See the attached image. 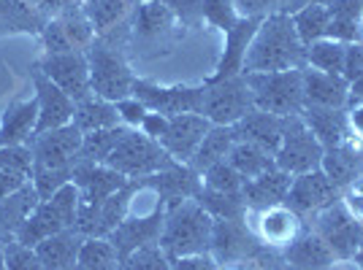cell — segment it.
Returning a JSON list of instances; mask_svg holds the SVG:
<instances>
[{"mask_svg": "<svg viewBox=\"0 0 363 270\" xmlns=\"http://www.w3.org/2000/svg\"><path fill=\"white\" fill-rule=\"evenodd\" d=\"M306 46L293 28L288 14H272L260 22L247 49L242 74H277V71H303Z\"/></svg>", "mask_w": 363, "mask_h": 270, "instance_id": "obj_1", "label": "cell"}, {"mask_svg": "<svg viewBox=\"0 0 363 270\" xmlns=\"http://www.w3.org/2000/svg\"><path fill=\"white\" fill-rule=\"evenodd\" d=\"M171 270H223V268H220V262L212 257V252H206V254H190V257L171 259Z\"/></svg>", "mask_w": 363, "mask_h": 270, "instance_id": "obj_52", "label": "cell"}, {"mask_svg": "<svg viewBox=\"0 0 363 270\" xmlns=\"http://www.w3.org/2000/svg\"><path fill=\"white\" fill-rule=\"evenodd\" d=\"M108 168H114L117 173H122L125 179H150L155 173L166 170V168L177 165L157 141H152L150 135H144L141 130H128L120 138L117 149L108 157Z\"/></svg>", "mask_w": 363, "mask_h": 270, "instance_id": "obj_6", "label": "cell"}, {"mask_svg": "<svg viewBox=\"0 0 363 270\" xmlns=\"http://www.w3.org/2000/svg\"><path fill=\"white\" fill-rule=\"evenodd\" d=\"M233 6L244 19H266L272 14H285L288 0H233Z\"/></svg>", "mask_w": 363, "mask_h": 270, "instance_id": "obj_48", "label": "cell"}, {"mask_svg": "<svg viewBox=\"0 0 363 270\" xmlns=\"http://www.w3.org/2000/svg\"><path fill=\"white\" fill-rule=\"evenodd\" d=\"M201 176H203V187H206V189L228 192V195H242L244 179L230 168L228 160H223V163H217V165H212V168H206Z\"/></svg>", "mask_w": 363, "mask_h": 270, "instance_id": "obj_44", "label": "cell"}, {"mask_svg": "<svg viewBox=\"0 0 363 270\" xmlns=\"http://www.w3.org/2000/svg\"><path fill=\"white\" fill-rule=\"evenodd\" d=\"M38 203H41V195L35 192L33 181L28 187H22L19 192H14V195L0 197V238L14 240L19 227L28 222V216L35 211Z\"/></svg>", "mask_w": 363, "mask_h": 270, "instance_id": "obj_27", "label": "cell"}, {"mask_svg": "<svg viewBox=\"0 0 363 270\" xmlns=\"http://www.w3.org/2000/svg\"><path fill=\"white\" fill-rule=\"evenodd\" d=\"M201 16H203V22L220 28L223 33H228L230 28H236V22L242 19L239 11H236V6H233V0H203Z\"/></svg>", "mask_w": 363, "mask_h": 270, "instance_id": "obj_46", "label": "cell"}, {"mask_svg": "<svg viewBox=\"0 0 363 270\" xmlns=\"http://www.w3.org/2000/svg\"><path fill=\"white\" fill-rule=\"evenodd\" d=\"M355 103H363V74L358 76V78H352V81H350L347 105H355Z\"/></svg>", "mask_w": 363, "mask_h": 270, "instance_id": "obj_58", "label": "cell"}, {"mask_svg": "<svg viewBox=\"0 0 363 270\" xmlns=\"http://www.w3.org/2000/svg\"><path fill=\"white\" fill-rule=\"evenodd\" d=\"M38 127V103L22 100L6 108L0 119V146H25Z\"/></svg>", "mask_w": 363, "mask_h": 270, "instance_id": "obj_24", "label": "cell"}, {"mask_svg": "<svg viewBox=\"0 0 363 270\" xmlns=\"http://www.w3.org/2000/svg\"><path fill=\"white\" fill-rule=\"evenodd\" d=\"M76 213H79V189H76L74 181H68L55 195L35 206V211L28 216V222L19 227L14 240L35 249L49 235H57L62 230L76 227Z\"/></svg>", "mask_w": 363, "mask_h": 270, "instance_id": "obj_4", "label": "cell"}, {"mask_svg": "<svg viewBox=\"0 0 363 270\" xmlns=\"http://www.w3.org/2000/svg\"><path fill=\"white\" fill-rule=\"evenodd\" d=\"M331 11V33L328 38H336L342 44H352L361 38V16L363 0H333L328 6Z\"/></svg>", "mask_w": 363, "mask_h": 270, "instance_id": "obj_34", "label": "cell"}, {"mask_svg": "<svg viewBox=\"0 0 363 270\" xmlns=\"http://www.w3.org/2000/svg\"><path fill=\"white\" fill-rule=\"evenodd\" d=\"M252 92L257 111L277 117H293L303 111L301 71H277V74H242Z\"/></svg>", "mask_w": 363, "mask_h": 270, "instance_id": "obj_5", "label": "cell"}, {"mask_svg": "<svg viewBox=\"0 0 363 270\" xmlns=\"http://www.w3.org/2000/svg\"><path fill=\"white\" fill-rule=\"evenodd\" d=\"M236 141H239V138H236V130H233L230 124H212L209 133L203 135L196 157L190 160V168L201 176L206 168H212V165H217V163L228 160V154H230Z\"/></svg>", "mask_w": 363, "mask_h": 270, "instance_id": "obj_29", "label": "cell"}, {"mask_svg": "<svg viewBox=\"0 0 363 270\" xmlns=\"http://www.w3.org/2000/svg\"><path fill=\"white\" fill-rule=\"evenodd\" d=\"M82 243H84V235L76 227H71V230H62L57 235L41 240L35 246V254L41 259L44 270H74Z\"/></svg>", "mask_w": 363, "mask_h": 270, "instance_id": "obj_22", "label": "cell"}, {"mask_svg": "<svg viewBox=\"0 0 363 270\" xmlns=\"http://www.w3.org/2000/svg\"><path fill=\"white\" fill-rule=\"evenodd\" d=\"M177 16L168 11L160 0H150V3H138L136 19H133V30L138 35H160L174 25Z\"/></svg>", "mask_w": 363, "mask_h": 270, "instance_id": "obj_43", "label": "cell"}, {"mask_svg": "<svg viewBox=\"0 0 363 270\" xmlns=\"http://www.w3.org/2000/svg\"><path fill=\"white\" fill-rule=\"evenodd\" d=\"M71 181L79 189V211H87L101 206L106 197L120 192L122 187H128L130 179H125L108 165H95V163H76Z\"/></svg>", "mask_w": 363, "mask_h": 270, "instance_id": "obj_13", "label": "cell"}, {"mask_svg": "<svg viewBox=\"0 0 363 270\" xmlns=\"http://www.w3.org/2000/svg\"><path fill=\"white\" fill-rule=\"evenodd\" d=\"M133 98H138L152 114H163L168 119L179 114H203V87H157L136 78Z\"/></svg>", "mask_w": 363, "mask_h": 270, "instance_id": "obj_11", "label": "cell"}, {"mask_svg": "<svg viewBox=\"0 0 363 270\" xmlns=\"http://www.w3.org/2000/svg\"><path fill=\"white\" fill-rule=\"evenodd\" d=\"M33 84H35V103H38V127H35V133L57 130V127H65V124L74 122V111H76L74 98H68L41 71H35Z\"/></svg>", "mask_w": 363, "mask_h": 270, "instance_id": "obj_17", "label": "cell"}, {"mask_svg": "<svg viewBox=\"0 0 363 270\" xmlns=\"http://www.w3.org/2000/svg\"><path fill=\"white\" fill-rule=\"evenodd\" d=\"M363 74V41H352L347 44V54H345V78L352 81Z\"/></svg>", "mask_w": 363, "mask_h": 270, "instance_id": "obj_54", "label": "cell"}, {"mask_svg": "<svg viewBox=\"0 0 363 270\" xmlns=\"http://www.w3.org/2000/svg\"><path fill=\"white\" fill-rule=\"evenodd\" d=\"M342 203L347 206L350 213H352V216L363 225V176H358L350 187H345V197H342Z\"/></svg>", "mask_w": 363, "mask_h": 270, "instance_id": "obj_53", "label": "cell"}, {"mask_svg": "<svg viewBox=\"0 0 363 270\" xmlns=\"http://www.w3.org/2000/svg\"><path fill=\"white\" fill-rule=\"evenodd\" d=\"M33 179V154L25 146H0V197L28 187Z\"/></svg>", "mask_w": 363, "mask_h": 270, "instance_id": "obj_26", "label": "cell"}, {"mask_svg": "<svg viewBox=\"0 0 363 270\" xmlns=\"http://www.w3.org/2000/svg\"><path fill=\"white\" fill-rule=\"evenodd\" d=\"M355 262H358V265H361V270H363V249L358 252V254H355Z\"/></svg>", "mask_w": 363, "mask_h": 270, "instance_id": "obj_61", "label": "cell"}, {"mask_svg": "<svg viewBox=\"0 0 363 270\" xmlns=\"http://www.w3.org/2000/svg\"><path fill=\"white\" fill-rule=\"evenodd\" d=\"M57 22H60L62 33H65V38H68V44L74 46L76 52H87V46L98 38L95 30H92L90 19L84 14V8H82V0H76L74 6H68L60 16H55Z\"/></svg>", "mask_w": 363, "mask_h": 270, "instance_id": "obj_41", "label": "cell"}, {"mask_svg": "<svg viewBox=\"0 0 363 270\" xmlns=\"http://www.w3.org/2000/svg\"><path fill=\"white\" fill-rule=\"evenodd\" d=\"M87 62H90V90L92 95L104 98L108 103H117L133 95L136 76L130 71V65L125 62L122 52L114 44H108L106 38H95L87 46Z\"/></svg>", "mask_w": 363, "mask_h": 270, "instance_id": "obj_3", "label": "cell"}, {"mask_svg": "<svg viewBox=\"0 0 363 270\" xmlns=\"http://www.w3.org/2000/svg\"><path fill=\"white\" fill-rule=\"evenodd\" d=\"M301 117L306 122V127L318 135L323 149H333V146L350 141L347 111L345 108H303Z\"/></svg>", "mask_w": 363, "mask_h": 270, "instance_id": "obj_25", "label": "cell"}, {"mask_svg": "<svg viewBox=\"0 0 363 270\" xmlns=\"http://www.w3.org/2000/svg\"><path fill=\"white\" fill-rule=\"evenodd\" d=\"M82 138L84 133L76 127L74 122L57 127V130H46L35 133L28 141V149L33 154V168H46V170H74L79 163V149H82Z\"/></svg>", "mask_w": 363, "mask_h": 270, "instance_id": "obj_10", "label": "cell"}, {"mask_svg": "<svg viewBox=\"0 0 363 270\" xmlns=\"http://www.w3.org/2000/svg\"><path fill=\"white\" fill-rule=\"evenodd\" d=\"M133 0H82V8L90 19L95 35H108L130 11Z\"/></svg>", "mask_w": 363, "mask_h": 270, "instance_id": "obj_37", "label": "cell"}, {"mask_svg": "<svg viewBox=\"0 0 363 270\" xmlns=\"http://www.w3.org/2000/svg\"><path fill=\"white\" fill-rule=\"evenodd\" d=\"M214 219L212 213L198 203L196 197L179 200L166 206L163 216V233H160V249L171 259L190 254H206L212 249Z\"/></svg>", "mask_w": 363, "mask_h": 270, "instance_id": "obj_2", "label": "cell"}, {"mask_svg": "<svg viewBox=\"0 0 363 270\" xmlns=\"http://www.w3.org/2000/svg\"><path fill=\"white\" fill-rule=\"evenodd\" d=\"M333 200H339V187L323 170H309L301 176H293L285 206L298 216H312L320 209L331 206Z\"/></svg>", "mask_w": 363, "mask_h": 270, "instance_id": "obj_14", "label": "cell"}, {"mask_svg": "<svg viewBox=\"0 0 363 270\" xmlns=\"http://www.w3.org/2000/svg\"><path fill=\"white\" fill-rule=\"evenodd\" d=\"M117 114H120V122L125 127H130V130H138L141 127V122L147 119V114H150V108L141 103L138 98H125V100H117Z\"/></svg>", "mask_w": 363, "mask_h": 270, "instance_id": "obj_49", "label": "cell"}, {"mask_svg": "<svg viewBox=\"0 0 363 270\" xmlns=\"http://www.w3.org/2000/svg\"><path fill=\"white\" fill-rule=\"evenodd\" d=\"M361 165H363V154L355 149V143H352V138H350V141L333 146V149H325V157H323L320 170H323L339 189H345V187H350L352 181L361 176Z\"/></svg>", "mask_w": 363, "mask_h": 270, "instance_id": "obj_28", "label": "cell"}, {"mask_svg": "<svg viewBox=\"0 0 363 270\" xmlns=\"http://www.w3.org/2000/svg\"><path fill=\"white\" fill-rule=\"evenodd\" d=\"M212 122L203 114H179L171 117L166 127V135L160 138V146L171 154L174 163L179 165H190V160L196 157L198 146L203 141V135L209 133Z\"/></svg>", "mask_w": 363, "mask_h": 270, "instance_id": "obj_15", "label": "cell"}, {"mask_svg": "<svg viewBox=\"0 0 363 270\" xmlns=\"http://www.w3.org/2000/svg\"><path fill=\"white\" fill-rule=\"evenodd\" d=\"M166 127H168V117H163V114H147V119L141 122V127H138V130H141V133L144 135H150L152 141H157V143H160V138H163V135H166Z\"/></svg>", "mask_w": 363, "mask_h": 270, "instance_id": "obj_55", "label": "cell"}, {"mask_svg": "<svg viewBox=\"0 0 363 270\" xmlns=\"http://www.w3.org/2000/svg\"><path fill=\"white\" fill-rule=\"evenodd\" d=\"M303 108H347L350 81L345 76L323 74L315 68H303Z\"/></svg>", "mask_w": 363, "mask_h": 270, "instance_id": "obj_18", "label": "cell"}, {"mask_svg": "<svg viewBox=\"0 0 363 270\" xmlns=\"http://www.w3.org/2000/svg\"><path fill=\"white\" fill-rule=\"evenodd\" d=\"M3 252H6V270H44L35 249L22 246L19 240H9Z\"/></svg>", "mask_w": 363, "mask_h": 270, "instance_id": "obj_47", "label": "cell"}, {"mask_svg": "<svg viewBox=\"0 0 363 270\" xmlns=\"http://www.w3.org/2000/svg\"><path fill=\"white\" fill-rule=\"evenodd\" d=\"M250 243V233H244L242 222H225V219H214V233H212V249L217 262H230L236 257L247 254Z\"/></svg>", "mask_w": 363, "mask_h": 270, "instance_id": "obj_31", "label": "cell"}, {"mask_svg": "<svg viewBox=\"0 0 363 270\" xmlns=\"http://www.w3.org/2000/svg\"><path fill=\"white\" fill-rule=\"evenodd\" d=\"M290 19H293V28H296L303 46L315 44L320 38H328V33H331V11H328V6L309 3V6L298 8L296 14H290Z\"/></svg>", "mask_w": 363, "mask_h": 270, "instance_id": "obj_36", "label": "cell"}, {"mask_svg": "<svg viewBox=\"0 0 363 270\" xmlns=\"http://www.w3.org/2000/svg\"><path fill=\"white\" fill-rule=\"evenodd\" d=\"M74 124L82 133H95V130H106V127H117L122 124L120 114H117V103H108L98 95H87L84 100L76 103Z\"/></svg>", "mask_w": 363, "mask_h": 270, "instance_id": "obj_30", "label": "cell"}, {"mask_svg": "<svg viewBox=\"0 0 363 270\" xmlns=\"http://www.w3.org/2000/svg\"><path fill=\"white\" fill-rule=\"evenodd\" d=\"M233 130H236L239 141H252L269 154H277L279 143H282V133H285V117H277V114L255 108L242 122H236Z\"/></svg>", "mask_w": 363, "mask_h": 270, "instance_id": "obj_21", "label": "cell"}, {"mask_svg": "<svg viewBox=\"0 0 363 270\" xmlns=\"http://www.w3.org/2000/svg\"><path fill=\"white\" fill-rule=\"evenodd\" d=\"M333 259L336 257L328 249V243L320 238L315 230H309V233L301 230V235L288 246V262L298 265V268H325Z\"/></svg>", "mask_w": 363, "mask_h": 270, "instance_id": "obj_32", "label": "cell"}, {"mask_svg": "<svg viewBox=\"0 0 363 270\" xmlns=\"http://www.w3.org/2000/svg\"><path fill=\"white\" fill-rule=\"evenodd\" d=\"M250 111H255L252 92L247 87L244 76L230 78H212L203 87V117L212 124H236Z\"/></svg>", "mask_w": 363, "mask_h": 270, "instance_id": "obj_8", "label": "cell"}, {"mask_svg": "<svg viewBox=\"0 0 363 270\" xmlns=\"http://www.w3.org/2000/svg\"><path fill=\"white\" fill-rule=\"evenodd\" d=\"M0 270H6V252L0 249Z\"/></svg>", "mask_w": 363, "mask_h": 270, "instance_id": "obj_60", "label": "cell"}, {"mask_svg": "<svg viewBox=\"0 0 363 270\" xmlns=\"http://www.w3.org/2000/svg\"><path fill=\"white\" fill-rule=\"evenodd\" d=\"M263 19H239L236 28H230L225 33V54L217 65V74L214 78H230V76H242L244 71V57H247V49L252 44V35L260 28Z\"/></svg>", "mask_w": 363, "mask_h": 270, "instance_id": "obj_23", "label": "cell"}, {"mask_svg": "<svg viewBox=\"0 0 363 270\" xmlns=\"http://www.w3.org/2000/svg\"><path fill=\"white\" fill-rule=\"evenodd\" d=\"M49 22L28 0H0V30L41 33Z\"/></svg>", "mask_w": 363, "mask_h": 270, "instance_id": "obj_35", "label": "cell"}, {"mask_svg": "<svg viewBox=\"0 0 363 270\" xmlns=\"http://www.w3.org/2000/svg\"><path fill=\"white\" fill-rule=\"evenodd\" d=\"M163 6H168V11L177 16L179 22L184 25H198V22H203V0H160Z\"/></svg>", "mask_w": 363, "mask_h": 270, "instance_id": "obj_50", "label": "cell"}, {"mask_svg": "<svg viewBox=\"0 0 363 270\" xmlns=\"http://www.w3.org/2000/svg\"><path fill=\"white\" fill-rule=\"evenodd\" d=\"M120 254L108 238H84L74 270H120Z\"/></svg>", "mask_w": 363, "mask_h": 270, "instance_id": "obj_40", "label": "cell"}, {"mask_svg": "<svg viewBox=\"0 0 363 270\" xmlns=\"http://www.w3.org/2000/svg\"><path fill=\"white\" fill-rule=\"evenodd\" d=\"M120 270H171V257L160 249V243H152L125 257Z\"/></svg>", "mask_w": 363, "mask_h": 270, "instance_id": "obj_45", "label": "cell"}, {"mask_svg": "<svg viewBox=\"0 0 363 270\" xmlns=\"http://www.w3.org/2000/svg\"><path fill=\"white\" fill-rule=\"evenodd\" d=\"M290 181H293V176L279 170V168H272L255 179H247L242 187V200L247 211H266L274 206H282L288 197Z\"/></svg>", "mask_w": 363, "mask_h": 270, "instance_id": "obj_19", "label": "cell"}, {"mask_svg": "<svg viewBox=\"0 0 363 270\" xmlns=\"http://www.w3.org/2000/svg\"><path fill=\"white\" fill-rule=\"evenodd\" d=\"M345 54H347V44L336 41V38H320L315 44L306 46V65L323 71V74H345Z\"/></svg>", "mask_w": 363, "mask_h": 270, "instance_id": "obj_39", "label": "cell"}, {"mask_svg": "<svg viewBox=\"0 0 363 270\" xmlns=\"http://www.w3.org/2000/svg\"><path fill=\"white\" fill-rule=\"evenodd\" d=\"M130 127L117 124V127H106V130H95L82 138V149H79V163H95V165H106L111 151L117 149L120 138L128 133Z\"/></svg>", "mask_w": 363, "mask_h": 270, "instance_id": "obj_38", "label": "cell"}, {"mask_svg": "<svg viewBox=\"0 0 363 270\" xmlns=\"http://www.w3.org/2000/svg\"><path fill=\"white\" fill-rule=\"evenodd\" d=\"M133 3H150V0H133Z\"/></svg>", "mask_w": 363, "mask_h": 270, "instance_id": "obj_63", "label": "cell"}, {"mask_svg": "<svg viewBox=\"0 0 363 270\" xmlns=\"http://www.w3.org/2000/svg\"><path fill=\"white\" fill-rule=\"evenodd\" d=\"M33 8H38L46 19H55V16H60L68 6H74L76 0H28Z\"/></svg>", "mask_w": 363, "mask_h": 270, "instance_id": "obj_56", "label": "cell"}, {"mask_svg": "<svg viewBox=\"0 0 363 270\" xmlns=\"http://www.w3.org/2000/svg\"><path fill=\"white\" fill-rule=\"evenodd\" d=\"M228 163H230V168H233L244 181L255 179V176H260V173H266V170L277 168L274 154H269L266 149H260V146L252 143V141H236L233 149H230V154H228Z\"/></svg>", "mask_w": 363, "mask_h": 270, "instance_id": "obj_33", "label": "cell"}, {"mask_svg": "<svg viewBox=\"0 0 363 270\" xmlns=\"http://www.w3.org/2000/svg\"><path fill=\"white\" fill-rule=\"evenodd\" d=\"M255 233L266 246H285L301 235V216L285 203L266 211H255Z\"/></svg>", "mask_w": 363, "mask_h": 270, "instance_id": "obj_20", "label": "cell"}, {"mask_svg": "<svg viewBox=\"0 0 363 270\" xmlns=\"http://www.w3.org/2000/svg\"><path fill=\"white\" fill-rule=\"evenodd\" d=\"M312 219H315V233L328 243L336 259H350L363 249V225L350 213L342 197L312 213Z\"/></svg>", "mask_w": 363, "mask_h": 270, "instance_id": "obj_9", "label": "cell"}, {"mask_svg": "<svg viewBox=\"0 0 363 270\" xmlns=\"http://www.w3.org/2000/svg\"><path fill=\"white\" fill-rule=\"evenodd\" d=\"M323 157H325V149L318 141V135L306 127L301 114L285 117L282 143L274 154L277 168L290 173V176H301V173H309V170H320Z\"/></svg>", "mask_w": 363, "mask_h": 270, "instance_id": "obj_7", "label": "cell"}, {"mask_svg": "<svg viewBox=\"0 0 363 270\" xmlns=\"http://www.w3.org/2000/svg\"><path fill=\"white\" fill-rule=\"evenodd\" d=\"M41 41H44L46 54H62V52H76L74 46L68 44L65 33H62L60 22L57 19H49L41 30Z\"/></svg>", "mask_w": 363, "mask_h": 270, "instance_id": "obj_51", "label": "cell"}, {"mask_svg": "<svg viewBox=\"0 0 363 270\" xmlns=\"http://www.w3.org/2000/svg\"><path fill=\"white\" fill-rule=\"evenodd\" d=\"M309 3H318V6H331L333 0H301V8H303V6H309Z\"/></svg>", "mask_w": 363, "mask_h": 270, "instance_id": "obj_59", "label": "cell"}, {"mask_svg": "<svg viewBox=\"0 0 363 270\" xmlns=\"http://www.w3.org/2000/svg\"><path fill=\"white\" fill-rule=\"evenodd\" d=\"M347 127H350V138H358V141H363V103L350 105Z\"/></svg>", "mask_w": 363, "mask_h": 270, "instance_id": "obj_57", "label": "cell"}, {"mask_svg": "<svg viewBox=\"0 0 363 270\" xmlns=\"http://www.w3.org/2000/svg\"><path fill=\"white\" fill-rule=\"evenodd\" d=\"M38 71L52 78L68 98H74L76 103L84 100L90 90V62L84 52H62V54H46Z\"/></svg>", "mask_w": 363, "mask_h": 270, "instance_id": "obj_12", "label": "cell"}, {"mask_svg": "<svg viewBox=\"0 0 363 270\" xmlns=\"http://www.w3.org/2000/svg\"><path fill=\"white\" fill-rule=\"evenodd\" d=\"M196 200L203 209L212 213V219H225V222H244V216L250 213L244 206L242 195H228V192H214L201 184V192Z\"/></svg>", "mask_w": 363, "mask_h": 270, "instance_id": "obj_42", "label": "cell"}, {"mask_svg": "<svg viewBox=\"0 0 363 270\" xmlns=\"http://www.w3.org/2000/svg\"><path fill=\"white\" fill-rule=\"evenodd\" d=\"M358 41H363V16H361V38Z\"/></svg>", "mask_w": 363, "mask_h": 270, "instance_id": "obj_62", "label": "cell"}, {"mask_svg": "<svg viewBox=\"0 0 363 270\" xmlns=\"http://www.w3.org/2000/svg\"><path fill=\"white\" fill-rule=\"evenodd\" d=\"M163 216H166V206L160 203L157 209H152L150 213H141V216H128L111 235V246L117 249L120 262L128 254H133L141 246H152V243H160V233H163Z\"/></svg>", "mask_w": 363, "mask_h": 270, "instance_id": "obj_16", "label": "cell"}]
</instances>
